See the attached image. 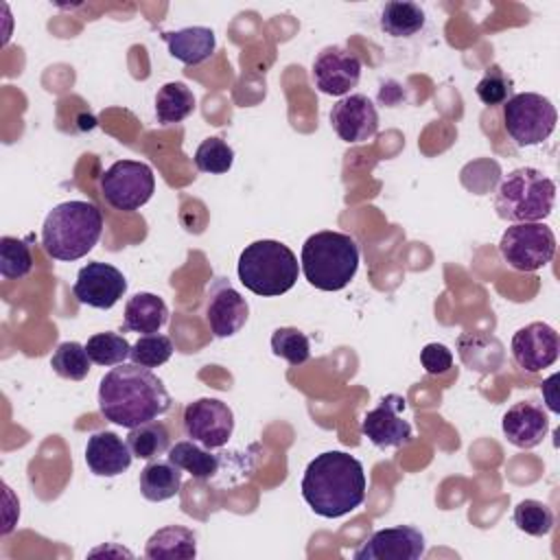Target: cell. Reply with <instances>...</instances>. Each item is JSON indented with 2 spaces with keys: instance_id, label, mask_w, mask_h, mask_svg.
<instances>
[{
  "instance_id": "3957f363",
  "label": "cell",
  "mask_w": 560,
  "mask_h": 560,
  "mask_svg": "<svg viewBox=\"0 0 560 560\" xmlns=\"http://www.w3.org/2000/svg\"><path fill=\"white\" fill-rule=\"evenodd\" d=\"M103 214L90 201H63L55 206L42 225V245L55 260H79L101 238Z\"/></svg>"
},
{
  "instance_id": "ac0fdd59",
  "label": "cell",
  "mask_w": 560,
  "mask_h": 560,
  "mask_svg": "<svg viewBox=\"0 0 560 560\" xmlns=\"http://www.w3.org/2000/svg\"><path fill=\"white\" fill-rule=\"evenodd\" d=\"M501 429L510 444L518 448H534L545 440L549 418L542 405L534 400H518L503 413Z\"/></svg>"
},
{
  "instance_id": "7a4b0ae2",
  "label": "cell",
  "mask_w": 560,
  "mask_h": 560,
  "mask_svg": "<svg viewBox=\"0 0 560 560\" xmlns=\"http://www.w3.org/2000/svg\"><path fill=\"white\" fill-rule=\"evenodd\" d=\"M363 464L343 451H326L308 462L300 490L308 508L324 518H339L365 499Z\"/></svg>"
},
{
  "instance_id": "484cf974",
  "label": "cell",
  "mask_w": 560,
  "mask_h": 560,
  "mask_svg": "<svg viewBox=\"0 0 560 560\" xmlns=\"http://www.w3.org/2000/svg\"><path fill=\"white\" fill-rule=\"evenodd\" d=\"M168 459L182 470L190 472L195 479H210L219 468V457L199 446L195 440L175 442V446L168 448Z\"/></svg>"
},
{
  "instance_id": "ffe728a7",
  "label": "cell",
  "mask_w": 560,
  "mask_h": 560,
  "mask_svg": "<svg viewBox=\"0 0 560 560\" xmlns=\"http://www.w3.org/2000/svg\"><path fill=\"white\" fill-rule=\"evenodd\" d=\"M162 39L168 46L171 57L186 66H197L206 61L217 46V37L208 26H186L179 31L162 33Z\"/></svg>"
},
{
  "instance_id": "d6a6232c",
  "label": "cell",
  "mask_w": 560,
  "mask_h": 560,
  "mask_svg": "<svg viewBox=\"0 0 560 560\" xmlns=\"http://www.w3.org/2000/svg\"><path fill=\"white\" fill-rule=\"evenodd\" d=\"M232 162H234V151L221 138H206L195 151V166L201 173H210V175L228 173L232 168Z\"/></svg>"
},
{
  "instance_id": "d4e9b609",
  "label": "cell",
  "mask_w": 560,
  "mask_h": 560,
  "mask_svg": "<svg viewBox=\"0 0 560 560\" xmlns=\"http://www.w3.org/2000/svg\"><path fill=\"white\" fill-rule=\"evenodd\" d=\"M195 112V94L186 83L171 81L164 83L155 94V118L162 125L182 122Z\"/></svg>"
},
{
  "instance_id": "9c48e42d",
  "label": "cell",
  "mask_w": 560,
  "mask_h": 560,
  "mask_svg": "<svg viewBox=\"0 0 560 560\" xmlns=\"http://www.w3.org/2000/svg\"><path fill=\"white\" fill-rule=\"evenodd\" d=\"M101 195L103 199L122 212H133L144 206L153 190L155 177L149 164L138 160H118L101 175Z\"/></svg>"
},
{
  "instance_id": "8992f818",
  "label": "cell",
  "mask_w": 560,
  "mask_h": 560,
  "mask_svg": "<svg viewBox=\"0 0 560 560\" xmlns=\"http://www.w3.org/2000/svg\"><path fill=\"white\" fill-rule=\"evenodd\" d=\"M556 201V184L542 171L521 166L510 171L494 190L497 214L505 221L529 223L551 214Z\"/></svg>"
},
{
  "instance_id": "277c9868",
  "label": "cell",
  "mask_w": 560,
  "mask_h": 560,
  "mask_svg": "<svg viewBox=\"0 0 560 560\" xmlns=\"http://www.w3.org/2000/svg\"><path fill=\"white\" fill-rule=\"evenodd\" d=\"M300 267L308 284L315 289L341 291L357 276L359 245L350 234L343 232H315L302 245Z\"/></svg>"
},
{
  "instance_id": "5bb4252c",
  "label": "cell",
  "mask_w": 560,
  "mask_h": 560,
  "mask_svg": "<svg viewBox=\"0 0 560 560\" xmlns=\"http://www.w3.org/2000/svg\"><path fill=\"white\" fill-rule=\"evenodd\" d=\"M427 542L420 529L411 525H394L374 532L352 556L354 560H418L424 556Z\"/></svg>"
},
{
  "instance_id": "4316f807",
  "label": "cell",
  "mask_w": 560,
  "mask_h": 560,
  "mask_svg": "<svg viewBox=\"0 0 560 560\" xmlns=\"http://www.w3.org/2000/svg\"><path fill=\"white\" fill-rule=\"evenodd\" d=\"M127 444L133 457L138 459H155L162 453H168L171 448V435L166 431V427L158 420L138 424L133 429H129L127 433Z\"/></svg>"
},
{
  "instance_id": "7c38bea8",
  "label": "cell",
  "mask_w": 560,
  "mask_h": 560,
  "mask_svg": "<svg viewBox=\"0 0 560 560\" xmlns=\"http://www.w3.org/2000/svg\"><path fill=\"white\" fill-rule=\"evenodd\" d=\"M127 291V278L109 262H88L79 269L72 293L92 308H112Z\"/></svg>"
},
{
  "instance_id": "d590c367",
  "label": "cell",
  "mask_w": 560,
  "mask_h": 560,
  "mask_svg": "<svg viewBox=\"0 0 560 560\" xmlns=\"http://www.w3.org/2000/svg\"><path fill=\"white\" fill-rule=\"evenodd\" d=\"M420 361L429 374H444L453 365V354L444 343H427L420 350Z\"/></svg>"
},
{
  "instance_id": "9a60e30c",
  "label": "cell",
  "mask_w": 560,
  "mask_h": 560,
  "mask_svg": "<svg viewBox=\"0 0 560 560\" xmlns=\"http://www.w3.org/2000/svg\"><path fill=\"white\" fill-rule=\"evenodd\" d=\"M249 315L245 298L225 280L214 278L206 293V322L214 337L236 335Z\"/></svg>"
},
{
  "instance_id": "f1b7e54d",
  "label": "cell",
  "mask_w": 560,
  "mask_h": 560,
  "mask_svg": "<svg viewBox=\"0 0 560 560\" xmlns=\"http://www.w3.org/2000/svg\"><path fill=\"white\" fill-rule=\"evenodd\" d=\"M33 269V256L26 241L15 236L0 238V273L7 280H22Z\"/></svg>"
},
{
  "instance_id": "ba28073f",
  "label": "cell",
  "mask_w": 560,
  "mask_h": 560,
  "mask_svg": "<svg viewBox=\"0 0 560 560\" xmlns=\"http://www.w3.org/2000/svg\"><path fill=\"white\" fill-rule=\"evenodd\" d=\"M503 260L516 271H536L545 267L556 254L553 230L540 221L514 223L499 241Z\"/></svg>"
},
{
  "instance_id": "d6986e66",
  "label": "cell",
  "mask_w": 560,
  "mask_h": 560,
  "mask_svg": "<svg viewBox=\"0 0 560 560\" xmlns=\"http://www.w3.org/2000/svg\"><path fill=\"white\" fill-rule=\"evenodd\" d=\"M129 444L112 431H96L85 444V464L98 477L122 475L131 466Z\"/></svg>"
},
{
  "instance_id": "52a82bcc",
  "label": "cell",
  "mask_w": 560,
  "mask_h": 560,
  "mask_svg": "<svg viewBox=\"0 0 560 560\" xmlns=\"http://www.w3.org/2000/svg\"><path fill=\"white\" fill-rule=\"evenodd\" d=\"M556 122V107L542 94L521 92L503 103V127L516 147L545 142L553 133Z\"/></svg>"
},
{
  "instance_id": "4fadbf2b",
  "label": "cell",
  "mask_w": 560,
  "mask_h": 560,
  "mask_svg": "<svg viewBox=\"0 0 560 560\" xmlns=\"http://www.w3.org/2000/svg\"><path fill=\"white\" fill-rule=\"evenodd\" d=\"M407 400L398 394H387L363 416L361 431L378 448L405 446L411 440V424L402 418Z\"/></svg>"
},
{
  "instance_id": "f546056e",
  "label": "cell",
  "mask_w": 560,
  "mask_h": 560,
  "mask_svg": "<svg viewBox=\"0 0 560 560\" xmlns=\"http://www.w3.org/2000/svg\"><path fill=\"white\" fill-rule=\"evenodd\" d=\"M85 350L96 365H120L131 354V346L122 335L116 332H96L88 339Z\"/></svg>"
},
{
  "instance_id": "2e32d148",
  "label": "cell",
  "mask_w": 560,
  "mask_h": 560,
  "mask_svg": "<svg viewBox=\"0 0 560 560\" xmlns=\"http://www.w3.org/2000/svg\"><path fill=\"white\" fill-rule=\"evenodd\" d=\"M510 350L518 368L525 372H540L556 363L560 352V337L549 324L532 322L514 332Z\"/></svg>"
},
{
  "instance_id": "30bf717a",
  "label": "cell",
  "mask_w": 560,
  "mask_h": 560,
  "mask_svg": "<svg viewBox=\"0 0 560 560\" xmlns=\"http://www.w3.org/2000/svg\"><path fill=\"white\" fill-rule=\"evenodd\" d=\"M184 431L206 448H221L234 431V413L219 398H199L184 409Z\"/></svg>"
},
{
  "instance_id": "836d02e7",
  "label": "cell",
  "mask_w": 560,
  "mask_h": 560,
  "mask_svg": "<svg viewBox=\"0 0 560 560\" xmlns=\"http://www.w3.org/2000/svg\"><path fill=\"white\" fill-rule=\"evenodd\" d=\"M173 354V341L166 335H142L133 346H131V363H138L142 368H158L164 365Z\"/></svg>"
},
{
  "instance_id": "7402d4cb",
  "label": "cell",
  "mask_w": 560,
  "mask_h": 560,
  "mask_svg": "<svg viewBox=\"0 0 560 560\" xmlns=\"http://www.w3.org/2000/svg\"><path fill=\"white\" fill-rule=\"evenodd\" d=\"M151 560H188L197 556V536L182 525H166L153 532L144 545Z\"/></svg>"
},
{
  "instance_id": "8d00e7d4",
  "label": "cell",
  "mask_w": 560,
  "mask_h": 560,
  "mask_svg": "<svg viewBox=\"0 0 560 560\" xmlns=\"http://www.w3.org/2000/svg\"><path fill=\"white\" fill-rule=\"evenodd\" d=\"M558 381V374H553V376H549L542 385H540V389H542V394H545V398H547V405H549V409L553 411V413H558L560 411V407H558V398H556V394H553V383Z\"/></svg>"
},
{
  "instance_id": "5b68a950",
  "label": "cell",
  "mask_w": 560,
  "mask_h": 560,
  "mask_svg": "<svg viewBox=\"0 0 560 560\" xmlns=\"http://www.w3.org/2000/svg\"><path fill=\"white\" fill-rule=\"evenodd\" d=\"M236 271L245 289L262 298H273L293 289L300 262L284 243L262 238L241 252Z\"/></svg>"
},
{
  "instance_id": "cb8c5ba5",
  "label": "cell",
  "mask_w": 560,
  "mask_h": 560,
  "mask_svg": "<svg viewBox=\"0 0 560 560\" xmlns=\"http://www.w3.org/2000/svg\"><path fill=\"white\" fill-rule=\"evenodd\" d=\"M424 22H427V18H424L422 7L416 2H407V0L387 2L381 9V18H378L383 33H387L392 37H411L424 26Z\"/></svg>"
},
{
  "instance_id": "e575fe53",
  "label": "cell",
  "mask_w": 560,
  "mask_h": 560,
  "mask_svg": "<svg viewBox=\"0 0 560 560\" xmlns=\"http://www.w3.org/2000/svg\"><path fill=\"white\" fill-rule=\"evenodd\" d=\"M512 90H514L512 79L499 66H492L490 70H486V74L479 79L475 88L479 101L488 107L503 105L512 96Z\"/></svg>"
},
{
  "instance_id": "1f68e13d",
  "label": "cell",
  "mask_w": 560,
  "mask_h": 560,
  "mask_svg": "<svg viewBox=\"0 0 560 560\" xmlns=\"http://www.w3.org/2000/svg\"><path fill=\"white\" fill-rule=\"evenodd\" d=\"M514 525L529 536H547L553 527V512L542 501L525 499L514 508Z\"/></svg>"
},
{
  "instance_id": "6da1fadb",
  "label": "cell",
  "mask_w": 560,
  "mask_h": 560,
  "mask_svg": "<svg viewBox=\"0 0 560 560\" xmlns=\"http://www.w3.org/2000/svg\"><path fill=\"white\" fill-rule=\"evenodd\" d=\"M171 396L149 368L120 363L112 368L98 385V409L105 420L133 429L166 413Z\"/></svg>"
},
{
  "instance_id": "e0dca14e",
  "label": "cell",
  "mask_w": 560,
  "mask_h": 560,
  "mask_svg": "<svg viewBox=\"0 0 560 560\" xmlns=\"http://www.w3.org/2000/svg\"><path fill=\"white\" fill-rule=\"evenodd\" d=\"M330 125L343 142L359 144L378 131V112L365 94H348L332 105Z\"/></svg>"
},
{
  "instance_id": "603a6c76",
  "label": "cell",
  "mask_w": 560,
  "mask_h": 560,
  "mask_svg": "<svg viewBox=\"0 0 560 560\" xmlns=\"http://www.w3.org/2000/svg\"><path fill=\"white\" fill-rule=\"evenodd\" d=\"M182 488V468L171 459H151L140 470V492L147 501L173 499Z\"/></svg>"
},
{
  "instance_id": "44dd1931",
  "label": "cell",
  "mask_w": 560,
  "mask_h": 560,
  "mask_svg": "<svg viewBox=\"0 0 560 560\" xmlns=\"http://www.w3.org/2000/svg\"><path fill=\"white\" fill-rule=\"evenodd\" d=\"M168 319V308L164 300L155 293L140 291L131 295L125 304V330L131 332H142V335H153L158 332Z\"/></svg>"
},
{
  "instance_id": "83f0119b",
  "label": "cell",
  "mask_w": 560,
  "mask_h": 560,
  "mask_svg": "<svg viewBox=\"0 0 560 560\" xmlns=\"http://www.w3.org/2000/svg\"><path fill=\"white\" fill-rule=\"evenodd\" d=\"M90 354L85 346L79 341H63L57 346V350L50 357V368L61 376L70 381H83L90 372Z\"/></svg>"
},
{
  "instance_id": "8fae6325",
  "label": "cell",
  "mask_w": 560,
  "mask_h": 560,
  "mask_svg": "<svg viewBox=\"0 0 560 560\" xmlns=\"http://www.w3.org/2000/svg\"><path fill=\"white\" fill-rule=\"evenodd\" d=\"M361 79V59L343 46H326L313 61V83L322 94L343 96Z\"/></svg>"
},
{
  "instance_id": "4dcf8cb0",
  "label": "cell",
  "mask_w": 560,
  "mask_h": 560,
  "mask_svg": "<svg viewBox=\"0 0 560 560\" xmlns=\"http://www.w3.org/2000/svg\"><path fill=\"white\" fill-rule=\"evenodd\" d=\"M271 352L289 361L291 365H302L311 357V343L302 330L293 326H282L276 328L271 335Z\"/></svg>"
}]
</instances>
